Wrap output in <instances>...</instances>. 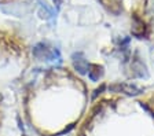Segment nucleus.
<instances>
[{"instance_id":"7ed1b4c3","label":"nucleus","mask_w":154,"mask_h":136,"mask_svg":"<svg viewBox=\"0 0 154 136\" xmlns=\"http://www.w3.org/2000/svg\"><path fill=\"white\" fill-rule=\"evenodd\" d=\"M146 25H144L143 20L139 18V17H134L132 18V26H131V33L135 36V37H143L146 35Z\"/></svg>"},{"instance_id":"f03ea898","label":"nucleus","mask_w":154,"mask_h":136,"mask_svg":"<svg viewBox=\"0 0 154 136\" xmlns=\"http://www.w3.org/2000/svg\"><path fill=\"white\" fill-rule=\"evenodd\" d=\"M0 136H23L22 122L17 110V99H11L6 81L0 77Z\"/></svg>"},{"instance_id":"f257e3e1","label":"nucleus","mask_w":154,"mask_h":136,"mask_svg":"<svg viewBox=\"0 0 154 136\" xmlns=\"http://www.w3.org/2000/svg\"><path fill=\"white\" fill-rule=\"evenodd\" d=\"M88 96L80 71L61 65L30 69L15 94L17 110L33 136H65L83 120Z\"/></svg>"}]
</instances>
